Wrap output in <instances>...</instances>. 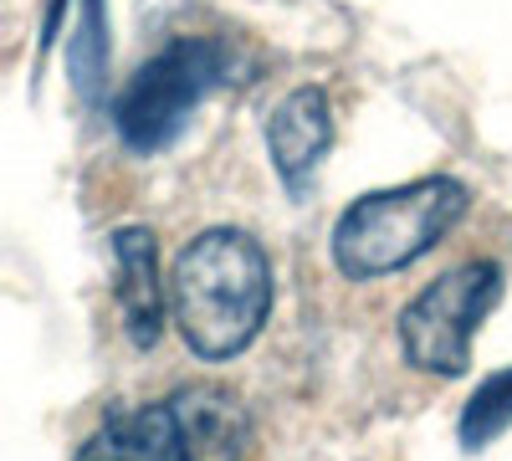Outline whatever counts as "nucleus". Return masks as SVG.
I'll use <instances>...</instances> for the list:
<instances>
[{
    "mask_svg": "<svg viewBox=\"0 0 512 461\" xmlns=\"http://www.w3.org/2000/svg\"><path fill=\"white\" fill-rule=\"evenodd\" d=\"M267 149H272V164L292 195H308L318 164L328 159L333 149V108H328V93L323 88H297L287 93L272 118H267Z\"/></svg>",
    "mask_w": 512,
    "mask_h": 461,
    "instance_id": "obj_6",
    "label": "nucleus"
},
{
    "mask_svg": "<svg viewBox=\"0 0 512 461\" xmlns=\"http://www.w3.org/2000/svg\"><path fill=\"white\" fill-rule=\"evenodd\" d=\"M246 451V410L226 385H185L169 400L113 410L77 461H236Z\"/></svg>",
    "mask_w": 512,
    "mask_h": 461,
    "instance_id": "obj_2",
    "label": "nucleus"
},
{
    "mask_svg": "<svg viewBox=\"0 0 512 461\" xmlns=\"http://www.w3.org/2000/svg\"><path fill=\"white\" fill-rule=\"evenodd\" d=\"M272 313V262L256 246V236L236 226L200 231L185 241L169 272V318L180 339L200 359L241 354Z\"/></svg>",
    "mask_w": 512,
    "mask_h": 461,
    "instance_id": "obj_1",
    "label": "nucleus"
},
{
    "mask_svg": "<svg viewBox=\"0 0 512 461\" xmlns=\"http://www.w3.org/2000/svg\"><path fill=\"white\" fill-rule=\"evenodd\" d=\"M507 426H512V369L492 374V380L466 400V410H461V446L477 451L492 436H502Z\"/></svg>",
    "mask_w": 512,
    "mask_h": 461,
    "instance_id": "obj_8",
    "label": "nucleus"
},
{
    "mask_svg": "<svg viewBox=\"0 0 512 461\" xmlns=\"http://www.w3.org/2000/svg\"><path fill=\"white\" fill-rule=\"evenodd\" d=\"M113 292L128 323V339L139 349L159 344L164 333V272H159V246L144 226L113 231Z\"/></svg>",
    "mask_w": 512,
    "mask_h": 461,
    "instance_id": "obj_7",
    "label": "nucleus"
},
{
    "mask_svg": "<svg viewBox=\"0 0 512 461\" xmlns=\"http://www.w3.org/2000/svg\"><path fill=\"white\" fill-rule=\"evenodd\" d=\"M502 298V272L492 262H461L436 277L400 313V349L425 374H461L472 364V339Z\"/></svg>",
    "mask_w": 512,
    "mask_h": 461,
    "instance_id": "obj_5",
    "label": "nucleus"
},
{
    "mask_svg": "<svg viewBox=\"0 0 512 461\" xmlns=\"http://www.w3.org/2000/svg\"><path fill=\"white\" fill-rule=\"evenodd\" d=\"M466 216V185L425 175L415 185L359 195L333 226V262L349 277H384L425 257Z\"/></svg>",
    "mask_w": 512,
    "mask_h": 461,
    "instance_id": "obj_3",
    "label": "nucleus"
},
{
    "mask_svg": "<svg viewBox=\"0 0 512 461\" xmlns=\"http://www.w3.org/2000/svg\"><path fill=\"white\" fill-rule=\"evenodd\" d=\"M236 72V47L221 36H175L164 52H154L134 77L123 82V93L113 103L118 139L134 154H154L164 144H175L190 113L226 88Z\"/></svg>",
    "mask_w": 512,
    "mask_h": 461,
    "instance_id": "obj_4",
    "label": "nucleus"
}]
</instances>
